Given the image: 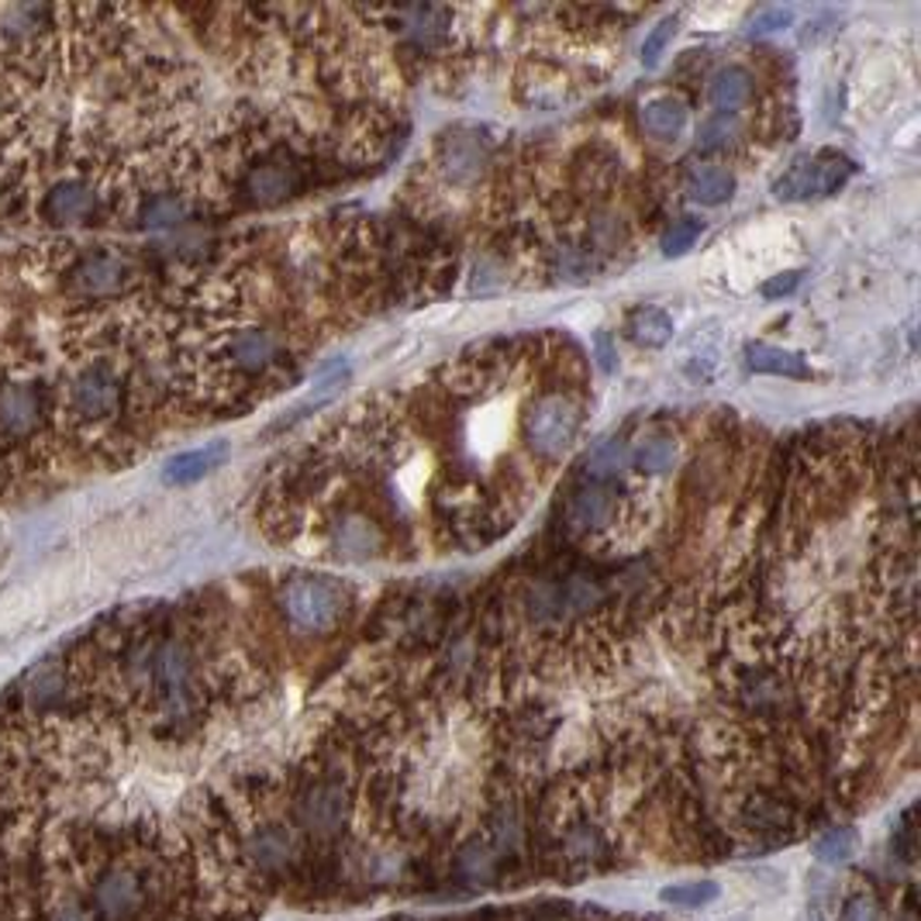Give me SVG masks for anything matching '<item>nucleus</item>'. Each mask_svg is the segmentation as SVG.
<instances>
[{
  "mask_svg": "<svg viewBox=\"0 0 921 921\" xmlns=\"http://www.w3.org/2000/svg\"><path fill=\"white\" fill-rule=\"evenodd\" d=\"M304 825L318 835H335L346 822V794L335 784H318L308 791L304 805H300Z\"/></svg>",
  "mask_w": 921,
  "mask_h": 921,
  "instance_id": "nucleus-11",
  "label": "nucleus"
},
{
  "mask_svg": "<svg viewBox=\"0 0 921 921\" xmlns=\"http://www.w3.org/2000/svg\"><path fill=\"white\" fill-rule=\"evenodd\" d=\"M852 176V163L838 152H814L797 159V163L776 179V197L780 200H805V197H825L838 190Z\"/></svg>",
  "mask_w": 921,
  "mask_h": 921,
  "instance_id": "nucleus-5",
  "label": "nucleus"
},
{
  "mask_svg": "<svg viewBox=\"0 0 921 921\" xmlns=\"http://www.w3.org/2000/svg\"><path fill=\"white\" fill-rule=\"evenodd\" d=\"M49 414H55V390L25 376H8L0 384V443L4 446L35 438L46 428Z\"/></svg>",
  "mask_w": 921,
  "mask_h": 921,
  "instance_id": "nucleus-2",
  "label": "nucleus"
},
{
  "mask_svg": "<svg viewBox=\"0 0 921 921\" xmlns=\"http://www.w3.org/2000/svg\"><path fill=\"white\" fill-rule=\"evenodd\" d=\"M718 897V884L714 880H690V884H673L663 891V900L673 908H708L711 900Z\"/></svg>",
  "mask_w": 921,
  "mask_h": 921,
  "instance_id": "nucleus-21",
  "label": "nucleus"
},
{
  "mask_svg": "<svg viewBox=\"0 0 921 921\" xmlns=\"http://www.w3.org/2000/svg\"><path fill=\"white\" fill-rule=\"evenodd\" d=\"M852 849H856V835H852L849 829L829 832V835H822V838H818V843L811 846V852L822 859V863H829V867L846 863V859L852 856Z\"/></svg>",
  "mask_w": 921,
  "mask_h": 921,
  "instance_id": "nucleus-25",
  "label": "nucleus"
},
{
  "mask_svg": "<svg viewBox=\"0 0 921 921\" xmlns=\"http://www.w3.org/2000/svg\"><path fill=\"white\" fill-rule=\"evenodd\" d=\"M628 335L635 338L638 346L659 349V346H667L670 338H673V318L667 311H659V308H638L628 318Z\"/></svg>",
  "mask_w": 921,
  "mask_h": 921,
  "instance_id": "nucleus-17",
  "label": "nucleus"
},
{
  "mask_svg": "<svg viewBox=\"0 0 921 921\" xmlns=\"http://www.w3.org/2000/svg\"><path fill=\"white\" fill-rule=\"evenodd\" d=\"M614 511H618V500L605 484H590V487H580L570 505H567V522L573 532H597V528H608L614 522Z\"/></svg>",
  "mask_w": 921,
  "mask_h": 921,
  "instance_id": "nucleus-10",
  "label": "nucleus"
},
{
  "mask_svg": "<svg viewBox=\"0 0 921 921\" xmlns=\"http://www.w3.org/2000/svg\"><path fill=\"white\" fill-rule=\"evenodd\" d=\"M838 921H884V911H880V905L870 894H852L846 897Z\"/></svg>",
  "mask_w": 921,
  "mask_h": 921,
  "instance_id": "nucleus-30",
  "label": "nucleus"
},
{
  "mask_svg": "<svg viewBox=\"0 0 921 921\" xmlns=\"http://www.w3.org/2000/svg\"><path fill=\"white\" fill-rule=\"evenodd\" d=\"M276 356H279V338L263 325H242L228 332L222 343V359L228 363V370L242 376L266 373L276 363Z\"/></svg>",
  "mask_w": 921,
  "mask_h": 921,
  "instance_id": "nucleus-6",
  "label": "nucleus"
},
{
  "mask_svg": "<svg viewBox=\"0 0 921 921\" xmlns=\"http://www.w3.org/2000/svg\"><path fill=\"white\" fill-rule=\"evenodd\" d=\"M752 97V73L743 66H722L708 84V100L725 114H738V108Z\"/></svg>",
  "mask_w": 921,
  "mask_h": 921,
  "instance_id": "nucleus-14",
  "label": "nucleus"
},
{
  "mask_svg": "<svg viewBox=\"0 0 921 921\" xmlns=\"http://www.w3.org/2000/svg\"><path fill=\"white\" fill-rule=\"evenodd\" d=\"M252 856L259 859V863H266V867H279V863H287V856H290V838L284 835V832H263L252 843Z\"/></svg>",
  "mask_w": 921,
  "mask_h": 921,
  "instance_id": "nucleus-26",
  "label": "nucleus"
},
{
  "mask_svg": "<svg viewBox=\"0 0 921 921\" xmlns=\"http://www.w3.org/2000/svg\"><path fill=\"white\" fill-rule=\"evenodd\" d=\"M225 459H228L225 443H211V446H200V449H190V452H179L166 463L163 480L170 487H187V484H197V480H204L211 470L222 466Z\"/></svg>",
  "mask_w": 921,
  "mask_h": 921,
  "instance_id": "nucleus-12",
  "label": "nucleus"
},
{
  "mask_svg": "<svg viewBox=\"0 0 921 921\" xmlns=\"http://www.w3.org/2000/svg\"><path fill=\"white\" fill-rule=\"evenodd\" d=\"M128 273L132 270H128L125 256L97 249V252H87V256L76 259L73 270H70V279H73L76 294H84V300H104V297H114L125 287Z\"/></svg>",
  "mask_w": 921,
  "mask_h": 921,
  "instance_id": "nucleus-7",
  "label": "nucleus"
},
{
  "mask_svg": "<svg viewBox=\"0 0 921 921\" xmlns=\"http://www.w3.org/2000/svg\"><path fill=\"white\" fill-rule=\"evenodd\" d=\"M463 867H466V873H470L473 880H487V876H490V870H494L490 852H487V849H480V846H473V849L463 856Z\"/></svg>",
  "mask_w": 921,
  "mask_h": 921,
  "instance_id": "nucleus-31",
  "label": "nucleus"
},
{
  "mask_svg": "<svg viewBox=\"0 0 921 921\" xmlns=\"http://www.w3.org/2000/svg\"><path fill=\"white\" fill-rule=\"evenodd\" d=\"M635 466L649 473V476H663L673 470L676 463V443L673 438H646L643 446H638V452L632 456Z\"/></svg>",
  "mask_w": 921,
  "mask_h": 921,
  "instance_id": "nucleus-20",
  "label": "nucleus"
},
{
  "mask_svg": "<svg viewBox=\"0 0 921 921\" xmlns=\"http://www.w3.org/2000/svg\"><path fill=\"white\" fill-rule=\"evenodd\" d=\"M632 463V452L625 443H618V438H608V443H600L590 456H587V473L597 480H611L618 473H625Z\"/></svg>",
  "mask_w": 921,
  "mask_h": 921,
  "instance_id": "nucleus-18",
  "label": "nucleus"
},
{
  "mask_svg": "<svg viewBox=\"0 0 921 921\" xmlns=\"http://www.w3.org/2000/svg\"><path fill=\"white\" fill-rule=\"evenodd\" d=\"M687 125V104L680 97H652L643 108V128L646 135L659 138V142H670Z\"/></svg>",
  "mask_w": 921,
  "mask_h": 921,
  "instance_id": "nucleus-15",
  "label": "nucleus"
},
{
  "mask_svg": "<svg viewBox=\"0 0 921 921\" xmlns=\"http://www.w3.org/2000/svg\"><path fill=\"white\" fill-rule=\"evenodd\" d=\"M597 356H600V366H605V370L614 366V352H611L608 335H597Z\"/></svg>",
  "mask_w": 921,
  "mask_h": 921,
  "instance_id": "nucleus-33",
  "label": "nucleus"
},
{
  "mask_svg": "<svg viewBox=\"0 0 921 921\" xmlns=\"http://www.w3.org/2000/svg\"><path fill=\"white\" fill-rule=\"evenodd\" d=\"M738 135V114H725V111H718V114H711L705 125H700V132H697V146L700 149H722V146H729L732 138Z\"/></svg>",
  "mask_w": 921,
  "mask_h": 921,
  "instance_id": "nucleus-24",
  "label": "nucleus"
},
{
  "mask_svg": "<svg viewBox=\"0 0 921 921\" xmlns=\"http://www.w3.org/2000/svg\"><path fill=\"white\" fill-rule=\"evenodd\" d=\"M700 228H705V225H700L697 217H684V222H676V225L667 232V238H663V252H667V256L687 252V249L697 242V238H700Z\"/></svg>",
  "mask_w": 921,
  "mask_h": 921,
  "instance_id": "nucleus-28",
  "label": "nucleus"
},
{
  "mask_svg": "<svg viewBox=\"0 0 921 921\" xmlns=\"http://www.w3.org/2000/svg\"><path fill=\"white\" fill-rule=\"evenodd\" d=\"M290 190H294V179H290L287 170H279V166H259L249 176V194H252V200H259V204H276V200H284Z\"/></svg>",
  "mask_w": 921,
  "mask_h": 921,
  "instance_id": "nucleus-19",
  "label": "nucleus"
},
{
  "mask_svg": "<svg viewBox=\"0 0 921 921\" xmlns=\"http://www.w3.org/2000/svg\"><path fill=\"white\" fill-rule=\"evenodd\" d=\"M797 284H800V273H797V270L780 273V276L770 279V284H763V297H784V294H791Z\"/></svg>",
  "mask_w": 921,
  "mask_h": 921,
  "instance_id": "nucleus-32",
  "label": "nucleus"
},
{
  "mask_svg": "<svg viewBox=\"0 0 921 921\" xmlns=\"http://www.w3.org/2000/svg\"><path fill=\"white\" fill-rule=\"evenodd\" d=\"M746 366L767 376H784V379H808L811 366L800 352L780 349V346H767V343H752L746 346Z\"/></svg>",
  "mask_w": 921,
  "mask_h": 921,
  "instance_id": "nucleus-13",
  "label": "nucleus"
},
{
  "mask_svg": "<svg viewBox=\"0 0 921 921\" xmlns=\"http://www.w3.org/2000/svg\"><path fill=\"white\" fill-rule=\"evenodd\" d=\"M791 22H794V11H791V8H773V11H763V14L752 17L749 35H752V38H767V35L784 32Z\"/></svg>",
  "mask_w": 921,
  "mask_h": 921,
  "instance_id": "nucleus-29",
  "label": "nucleus"
},
{
  "mask_svg": "<svg viewBox=\"0 0 921 921\" xmlns=\"http://www.w3.org/2000/svg\"><path fill=\"white\" fill-rule=\"evenodd\" d=\"M580 425H584L580 405L563 394H543L538 400H532L522 418L525 438L538 459H559L563 452H570V446L580 435Z\"/></svg>",
  "mask_w": 921,
  "mask_h": 921,
  "instance_id": "nucleus-3",
  "label": "nucleus"
},
{
  "mask_svg": "<svg viewBox=\"0 0 921 921\" xmlns=\"http://www.w3.org/2000/svg\"><path fill=\"white\" fill-rule=\"evenodd\" d=\"M135 880L128 873H114L104 880V887H100V908H104L108 914H125L132 911L135 905Z\"/></svg>",
  "mask_w": 921,
  "mask_h": 921,
  "instance_id": "nucleus-23",
  "label": "nucleus"
},
{
  "mask_svg": "<svg viewBox=\"0 0 921 921\" xmlns=\"http://www.w3.org/2000/svg\"><path fill=\"white\" fill-rule=\"evenodd\" d=\"M438 166H443V176L456 187L476 184L487 166V138H480L476 132L446 135L443 146H438Z\"/></svg>",
  "mask_w": 921,
  "mask_h": 921,
  "instance_id": "nucleus-8",
  "label": "nucleus"
},
{
  "mask_svg": "<svg viewBox=\"0 0 921 921\" xmlns=\"http://www.w3.org/2000/svg\"><path fill=\"white\" fill-rule=\"evenodd\" d=\"M687 190H690V197L697 200V204L718 208V204H725V200L732 197L735 184H732V173H729V170L714 166V163H705V166H694V170H690Z\"/></svg>",
  "mask_w": 921,
  "mask_h": 921,
  "instance_id": "nucleus-16",
  "label": "nucleus"
},
{
  "mask_svg": "<svg viewBox=\"0 0 921 921\" xmlns=\"http://www.w3.org/2000/svg\"><path fill=\"white\" fill-rule=\"evenodd\" d=\"M346 594L325 576H297L284 587V614L297 632L322 635L343 622Z\"/></svg>",
  "mask_w": 921,
  "mask_h": 921,
  "instance_id": "nucleus-4",
  "label": "nucleus"
},
{
  "mask_svg": "<svg viewBox=\"0 0 921 921\" xmlns=\"http://www.w3.org/2000/svg\"><path fill=\"white\" fill-rule=\"evenodd\" d=\"M673 35H676V17H663V22L646 35V42H643V63L646 66L659 63V55H663V49L673 42Z\"/></svg>",
  "mask_w": 921,
  "mask_h": 921,
  "instance_id": "nucleus-27",
  "label": "nucleus"
},
{
  "mask_svg": "<svg viewBox=\"0 0 921 921\" xmlns=\"http://www.w3.org/2000/svg\"><path fill=\"white\" fill-rule=\"evenodd\" d=\"M128 379L122 366L104 356L79 359L55 387V411L66 418L76 432L108 435L125 414Z\"/></svg>",
  "mask_w": 921,
  "mask_h": 921,
  "instance_id": "nucleus-1",
  "label": "nucleus"
},
{
  "mask_svg": "<svg viewBox=\"0 0 921 921\" xmlns=\"http://www.w3.org/2000/svg\"><path fill=\"white\" fill-rule=\"evenodd\" d=\"M97 208V190L84 176H59L42 197V214L52 225H76L87 222Z\"/></svg>",
  "mask_w": 921,
  "mask_h": 921,
  "instance_id": "nucleus-9",
  "label": "nucleus"
},
{
  "mask_svg": "<svg viewBox=\"0 0 921 921\" xmlns=\"http://www.w3.org/2000/svg\"><path fill=\"white\" fill-rule=\"evenodd\" d=\"M184 200H179L176 194H152L142 211H138V217H142V225L149 228H166V225H176L179 217H184Z\"/></svg>",
  "mask_w": 921,
  "mask_h": 921,
  "instance_id": "nucleus-22",
  "label": "nucleus"
}]
</instances>
